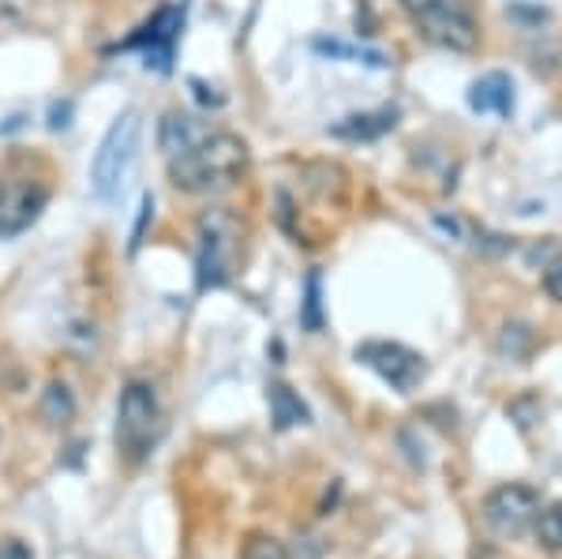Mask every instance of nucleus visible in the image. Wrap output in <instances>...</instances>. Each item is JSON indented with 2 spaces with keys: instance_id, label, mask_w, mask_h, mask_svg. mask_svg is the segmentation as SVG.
Instances as JSON below:
<instances>
[{
  "instance_id": "nucleus-9",
  "label": "nucleus",
  "mask_w": 562,
  "mask_h": 559,
  "mask_svg": "<svg viewBox=\"0 0 562 559\" xmlns=\"http://www.w3.org/2000/svg\"><path fill=\"white\" fill-rule=\"evenodd\" d=\"M49 203V192L42 185H0V241H12L38 222V214Z\"/></svg>"
},
{
  "instance_id": "nucleus-19",
  "label": "nucleus",
  "mask_w": 562,
  "mask_h": 559,
  "mask_svg": "<svg viewBox=\"0 0 562 559\" xmlns=\"http://www.w3.org/2000/svg\"><path fill=\"white\" fill-rule=\"evenodd\" d=\"M543 286H548V293L562 304V251H559L555 259H551L548 270H543Z\"/></svg>"
},
{
  "instance_id": "nucleus-11",
  "label": "nucleus",
  "mask_w": 562,
  "mask_h": 559,
  "mask_svg": "<svg viewBox=\"0 0 562 559\" xmlns=\"http://www.w3.org/2000/svg\"><path fill=\"white\" fill-rule=\"evenodd\" d=\"M469 105L476 113H495V116H510L514 113V83L503 71H487L469 87Z\"/></svg>"
},
{
  "instance_id": "nucleus-18",
  "label": "nucleus",
  "mask_w": 562,
  "mask_h": 559,
  "mask_svg": "<svg viewBox=\"0 0 562 559\" xmlns=\"http://www.w3.org/2000/svg\"><path fill=\"white\" fill-rule=\"evenodd\" d=\"M240 559H289V548L281 545L278 537H267V534H251L244 540V552Z\"/></svg>"
},
{
  "instance_id": "nucleus-1",
  "label": "nucleus",
  "mask_w": 562,
  "mask_h": 559,
  "mask_svg": "<svg viewBox=\"0 0 562 559\" xmlns=\"http://www.w3.org/2000/svg\"><path fill=\"white\" fill-rule=\"evenodd\" d=\"M244 169H248V143L233 132H206L195 147L169 158V180L188 195H203L237 185Z\"/></svg>"
},
{
  "instance_id": "nucleus-5",
  "label": "nucleus",
  "mask_w": 562,
  "mask_h": 559,
  "mask_svg": "<svg viewBox=\"0 0 562 559\" xmlns=\"http://www.w3.org/2000/svg\"><path fill=\"white\" fill-rule=\"evenodd\" d=\"M237 241H240V222L229 211H206L199 219V248H195V282L199 290H217L225 286L237 256Z\"/></svg>"
},
{
  "instance_id": "nucleus-7",
  "label": "nucleus",
  "mask_w": 562,
  "mask_h": 559,
  "mask_svg": "<svg viewBox=\"0 0 562 559\" xmlns=\"http://www.w3.org/2000/svg\"><path fill=\"white\" fill-rule=\"evenodd\" d=\"M180 26H184V8L177 4H161L128 42H121V49H139L147 68L169 71L173 68V53L180 42Z\"/></svg>"
},
{
  "instance_id": "nucleus-21",
  "label": "nucleus",
  "mask_w": 562,
  "mask_h": 559,
  "mask_svg": "<svg viewBox=\"0 0 562 559\" xmlns=\"http://www.w3.org/2000/svg\"><path fill=\"white\" fill-rule=\"evenodd\" d=\"M68 113H71V102H65V105H53V121H49V128L53 132H60V128H68Z\"/></svg>"
},
{
  "instance_id": "nucleus-10",
  "label": "nucleus",
  "mask_w": 562,
  "mask_h": 559,
  "mask_svg": "<svg viewBox=\"0 0 562 559\" xmlns=\"http://www.w3.org/2000/svg\"><path fill=\"white\" fill-rule=\"evenodd\" d=\"M394 128H397V110H368V113L341 116L330 128V135L334 139H349V143H371V139H383V135Z\"/></svg>"
},
{
  "instance_id": "nucleus-4",
  "label": "nucleus",
  "mask_w": 562,
  "mask_h": 559,
  "mask_svg": "<svg viewBox=\"0 0 562 559\" xmlns=\"http://www.w3.org/2000/svg\"><path fill=\"white\" fill-rule=\"evenodd\" d=\"M161 436V405L150 383H128L121 391V405H116V447L143 462Z\"/></svg>"
},
{
  "instance_id": "nucleus-22",
  "label": "nucleus",
  "mask_w": 562,
  "mask_h": 559,
  "mask_svg": "<svg viewBox=\"0 0 562 559\" xmlns=\"http://www.w3.org/2000/svg\"><path fill=\"white\" fill-rule=\"evenodd\" d=\"M0 559H31V552H26L20 540H4V545H0Z\"/></svg>"
},
{
  "instance_id": "nucleus-8",
  "label": "nucleus",
  "mask_w": 562,
  "mask_h": 559,
  "mask_svg": "<svg viewBox=\"0 0 562 559\" xmlns=\"http://www.w3.org/2000/svg\"><path fill=\"white\" fill-rule=\"evenodd\" d=\"M540 515V495L529 484H503L484 500V522L498 537H521Z\"/></svg>"
},
{
  "instance_id": "nucleus-17",
  "label": "nucleus",
  "mask_w": 562,
  "mask_h": 559,
  "mask_svg": "<svg viewBox=\"0 0 562 559\" xmlns=\"http://www.w3.org/2000/svg\"><path fill=\"white\" fill-rule=\"evenodd\" d=\"M301 323L307 331H323V282L319 275H307V297H304V312H301Z\"/></svg>"
},
{
  "instance_id": "nucleus-2",
  "label": "nucleus",
  "mask_w": 562,
  "mask_h": 559,
  "mask_svg": "<svg viewBox=\"0 0 562 559\" xmlns=\"http://www.w3.org/2000/svg\"><path fill=\"white\" fill-rule=\"evenodd\" d=\"M139 143H143V113L139 110H124L105 128L94 158H90V188H94V195L102 203H113L116 195L124 192L135 161H139Z\"/></svg>"
},
{
  "instance_id": "nucleus-20",
  "label": "nucleus",
  "mask_w": 562,
  "mask_h": 559,
  "mask_svg": "<svg viewBox=\"0 0 562 559\" xmlns=\"http://www.w3.org/2000/svg\"><path fill=\"white\" fill-rule=\"evenodd\" d=\"M147 222H154V195H150V192L139 200V222H135V233H132V251L139 248V241H143V230H147Z\"/></svg>"
},
{
  "instance_id": "nucleus-14",
  "label": "nucleus",
  "mask_w": 562,
  "mask_h": 559,
  "mask_svg": "<svg viewBox=\"0 0 562 559\" xmlns=\"http://www.w3.org/2000/svg\"><path fill=\"white\" fill-rule=\"evenodd\" d=\"M42 417L49 421V425H68L71 417H76V399H71L68 383L53 380L49 387L42 391Z\"/></svg>"
},
{
  "instance_id": "nucleus-16",
  "label": "nucleus",
  "mask_w": 562,
  "mask_h": 559,
  "mask_svg": "<svg viewBox=\"0 0 562 559\" xmlns=\"http://www.w3.org/2000/svg\"><path fill=\"white\" fill-rule=\"evenodd\" d=\"M537 540L548 552H559L562 548V503H551L537 515Z\"/></svg>"
},
{
  "instance_id": "nucleus-3",
  "label": "nucleus",
  "mask_w": 562,
  "mask_h": 559,
  "mask_svg": "<svg viewBox=\"0 0 562 559\" xmlns=\"http://www.w3.org/2000/svg\"><path fill=\"white\" fill-rule=\"evenodd\" d=\"M416 31L431 45L450 53H473L480 45V23L473 0H402Z\"/></svg>"
},
{
  "instance_id": "nucleus-12",
  "label": "nucleus",
  "mask_w": 562,
  "mask_h": 559,
  "mask_svg": "<svg viewBox=\"0 0 562 559\" xmlns=\"http://www.w3.org/2000/svg\"><path fill=\"white\" fill-rule=\"evenodd\" d=\"M203 135H206V128L195 121V116H188L180 110H169L166 116H161V124H158V147H161V155H166V158H177V155H184L188 147H195Z\"/></svg>"
},
{
  "instance_id": "nucleus-13",
  "label": "nucleus",
  "mask_w": 562,
  "mask_h": 559,
  "mask_svg": "<svg viewBox=\"0 0 562 559\" xmlns=\"http://www.w3.org/2000/svg\"><path fill=\"white\" fill-rule=\"evenodd\" d=\"M267 402H270V417H274V425L285 432L293 425H307L312 421V413H307V405L296 399L293 391H289L285 383H270L267 387Z\"/></svg>"
},
{
  "instance_id": "nucleus-6",
  "label": "nucleus",
  "mask_w": 562,
  "mask_h": 559,
  "mask_svg": "<svg viewBox=\"0 0 562 559\" xmlns=\"http://www.w3.org/2000/svg\"><path fill=\"white\" fill-rule=\"evenodd\" d=\"M357 360H364L371 372L394 387L397 394H413L428 376L424 357L416 349L402 346V342H364V346H357Z\"/></svg>"
},
{
  "instance_id": "nucleus-15",
  "label": "nucleus",
  "mask_w": 562,
  "mask_h": 559,
  "mask_svg": "<svg viewBox=\"0 0 562 559\" xmlns=\"http://www.w3.org/2000/svg\"><path fill=\"white\" fill-rule=\"evenodd\" d=\"M315 49L326 53V57L352 60V65H371V68H386V65H390L383 53H375V49H357V45H346V42H326V38H319V42H315Z\"/></svg>"
}]
</instances>
